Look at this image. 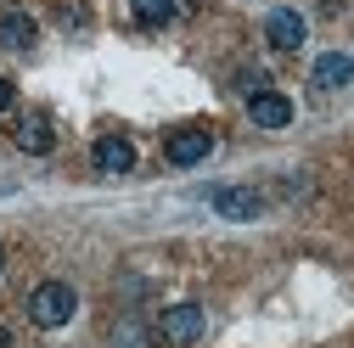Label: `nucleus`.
Wrapping results in <instances>:
<instances>
[{"label":"nucleus","instance_id":"dca6fc26","mask_svg":"<svg viewBox=\"0 0 354 348\" xmlns=\"http://www.w3.org/2000/svg\"><path fill=\"white\" fill-rule=\"evenodd\" d=\"M0 270H6V247H0Z\"/></svg>","mask_w":354,"mask_h":348},{"label":"nucleus","instance_id":"9d476101","mask_svg":"<svg viewBox=\"0 0 354 348\" xmlns=\"http://www.w3.org/2000/svg\"><path fill=\"white\" fill-rule=\"evenodd\" d=\"M309 79H315L321 90H343V84L354 79V57H343V51H326V57H315Z\"/></svg>","mask_w":354,"mask_h":348},{"label":"nucleus","instance_id":"ddd939ff","mask_svg":"<svg viewBox=\"0 0 354 348\" xmlns=\"http://www.w3.org/2000/svg\"><path fill=\"white\" fill-rule=\"evenodd\" d=\"M264 84H270V79H264L259 68H242V73H236V90H242V96H259Z\"/></svg>","mask_w":354,"mask_h":348},{"label":"nucleus","instance_id":"20e7f679","mask_svg":"<svg viewBox=\"0 0 354 348\" xmlns=\"http://www.w3.org/2000/svg\"><path fill=\"white\" fill-rule=\"evenodd\" d=\"M264 39H270L276 51H298L304 39H309V23H304L292 6H276L270 17H264Z\"/></svg>","mask_w":354,"mask_h":348},{"label":"nucleus","instance_id":"f257e3e1","mask_svg":"<svg viewBox=\"0 0 354 348\" xmlns=\"http://www.w3.org/2000/svg\"><path fill=\"white\" fill-rule=\"evenodd\" d=\"M73 315H79V292H73L68 281H39V287L28 292V320H34L39 331H62Z\"/></svg>","mask_w":354,"mask_h":348},{"label":"nucleus","instance_id":"6e6552de","mask_svg":"<svg viewBox=\"0 0 354 348\" xmlns=\"http://www.w3.org/2000/svg\"><path fill=\"white\" fill-rule=\"evenodd\" d=\"M91 163H96V174H129L136 168V146H129L124 135H102L91 146Z\"/></svg>","mask_w":354,"mask_h":348},{"label":"nucleus","instance_id":"0eeeda50","mask_svg":"<svg viewBox=\"0 0 354 348\" xmlns=\"http://www.w3.org/2000/svg\"><path fill=\"white\" fill-rule=\"evenodd\" d=\"M248 118L259 129H287L292 124V102L281 90H259V96H248Z\"/></svg>","mask_w":354,"mask_h":348},{"label":"nucleus","instance_id":"f8f14e48","mask_svg":"<svg viewBox=\"0 0 354 348\" xmlns=\"http://www.w3.org/2000/svg\"><path fill=\"white\" fill-rule=\"evenodd\" d=\"M113 348H152V331H141L136 320H124V326L113 331Z\"/></svg>","mask_w":354,"mask_h":348},{"label":"nucleus","instance_id":"423d86ee","mask_svg":"<svg viewBox=\"0 0 354 348\" xmlns=\"http://www.w3.org/2000/svg\"><path fill=\"white\" fill-rule=\"evenodd\" d=\"M12 141H17L23 152H34V157H46V152L57 146V129H51V118H46V113H23V118H17V129H12Z\"/></svg>","mask_w":354,"mask_h":348},{"label":"nucleus","instance_id":"9b49d317","mask_svg":"<svg viewBox=\"0 0 354 348\" xmlns=\"http://www.w3.org/2000/svg\"><path fill=\"white\" fill-rule=\"evenodd\" d=\"M129 17L141 28H163V23H174V0H129Z\"/></svg>","mask_w":354,"mask_h":348},{"label":"nucleus","instance_id":"2eb2a0df","mask_svg":"<svg viewBox=\"0 0 354 348\" xmlns=\"http://www.w3.org/2000/svg\"><path fill=\"white\" fill-rule=\"evenodd\" d=\"M0 348H12V331H6V326H0Z\"/></svg>","mask_w":354,"mask_h":348},{"label":"nucleus","instance_id":"39448f33","mask_svg":"<svg viewBox=\"0 0 354 348\" xmlns=\"http://www.w3.org/2000/svg\"><path fill=\"white\" fill-rule=\"evenodd\" d=\"M259 208H264V197L253 191V186H219L214 191V213H219V220H259Z\"/></svg>","mask_w":354,"mask_h":348},{"label":"nucleus","instance_id":"4468645a","mask_svg":"<svg viewBox=\"0 0 354 348\" xmlns=\"http://www.w3.org/2000/svg\"><path fill=\"white\" fill-rule=\"evenodd\" d=\"M12 102H17V90H12V79H0V113H12Z\"/></svg>","mask_w":354,"mask_h":348},{"label":"nucleus","instance_id":"7ed1b4c3","mask_svg":"<svg viewBox=\"0 0 354 348\" xmlns=\"http://www.w3.org/2000/svg\"><path fill=\"white\" fill-rule=\"evenodd\" d=\"M208 152H214V135H208V129H174V135L163 141V157H169L174 168H197Z\"/></svg>","mask_w":354,"mask_h":348},{"label":"nucleus","instance_id":"f03ea898","mask_svg":"<svg viewBox=\"0 0 354 348\" xmlns=\"http://www.w3.org/2000/svg\"><path fill=\"white\" fill-rule=\"evenodd\" d=\"M203 331H208V315L197 309V303H169V309L158 315V337H163V342H174V348L203 342Z\"/></svg>","mask_w":354,"mask_h":348},{"label":"nucleus","instance_id":"1a4fd4ad","mask_svg":"<svg viewBox=\"0 0 354 348\" xmlns=\"http://www.w3.org/2000/svg\"><path fill=\"white\" fill-rule=\"evenodd\" d=\"M34 39H39V23L28 17V12H6V17H0V46H6V51H34Z\"/></svg>","mask_w":354,"mask_h":348}]
</instances>
